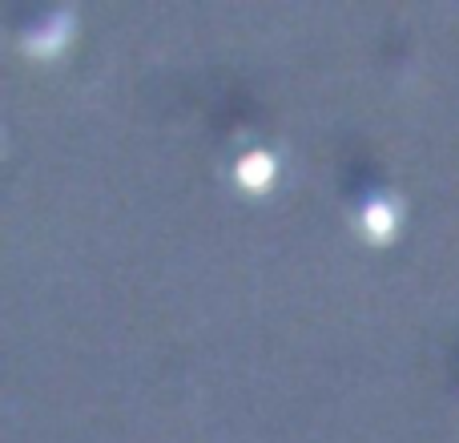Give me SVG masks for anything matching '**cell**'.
I'll return each instance as SVG.
<instances>
[{"instance_id": "6da1fadb", "label": "cell", "mask_w": 459, "mask_h": 443, "mask_svg": "<svg viewBox=\"0 0 459 443\" xmlns=\"http://www.w3.org/2000/svg\"><path fill=\"white\" fill-rule=\"evenodd\" d=\"M65 40H69V16H53V21L40 24V29L24 40V48H29V53H37V56H53Z\"/></svg>"}, {"instance_id": "3957f363", "label": "cell", "mask_w": 459, "mask_h": 443, "mask_svg": "<svg viewBox=\"0 0 459 443\" xmlns=\"http://www.w3.org/2000/svg\"><path fill=\"white\" fill-rule=\"evenodd\" d=\"M363 222H367V230H371L375 238H387L391 226H395V214H391L387 202H371V206H367V214H363Z\"/></svg>"}, {"instance_id": "7a4b0ae2", "label": "cell", "mask_w": 459, "mask_h": 443, "mask_svg": "<svg viewBox=\"0 0 459 443\" xmlns=\"http://www.w3.org/2000/svg\"><path fill=\"white\" fill-rule=\"evenodd\" d=\"M270 174H274L270 153H246V158L238 161V182L250 186V190H262V186L270 182Z\"/></svg>"}]
</instances>
